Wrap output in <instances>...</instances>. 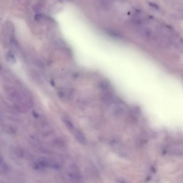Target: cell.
<instances>
[{
    "label": "cell",
    "mask_w": 183,
    "mask_h": 183,
    "mask_svg": "<svg viewBox=\"0 0 183 183\" xmlns=\"http://www.w3.org/2000/svg\"><path fill=\"white\" fill-rule=\"evenodd\" d=\"M104 100L106 107L111 115L120 117L126 114L127 112V106L121 99L109 93L105 95Z\"/></svg>",
    "instance_id": "cell-1"
},
{
    "label": "cell",
    "mask_w": 183,
    "mask_h": 183,
    "mask_svg": "<svg viewBox=\"0 0 183 183\" xmlns=\"http://www.w3.org/2000/svg\"><path fill=\"white\" fill-rule=\"evenodd\" d=\"M64 122L66 126L69 130L72 133L76 139V140L81 144H87V139L85 138L84 134L80 131L77 129L75 125H74L73 122L70 119L68 118L64 119Z\"/></svg>",
    "instance_id": "cell-2"
},
{
    "label": "cell",
    "mask_w": 183,
    "mask_h": 183,
    "mask_svg": "<svg viewBox=\"0 0 183 183\" xmlns=\"http://www.w3.org/2000/svg\"><path fill=\"white\" fill-rule=\"evenodd\" d=\"M107 34H109L110 36H112L113 38H117L118 39H123L124 37L121 36V34H119L118 32L116 31H113L111 30H109L107 31Z\"/></svg>",
    "instance_id": "cell-3"
},
{
    "label": "cell",
    "mask_w": 183,
    "mask_h": 183,
    "mask_svg": "<svg viewBox=\"0 0 183 183\" xmlns=\"http://www.w3.org/2000/svg\"><path fill=\"white\" fill-rule=\"evenodd\" d=\"M6 59L8 62L14 63L16 62V59L15 58V56L11 52H8V53L6 55Z\"/></svg>",
    "instance_id": "cell-4"
},
{
    "label": "cell",
    "mask_w": 183,
    "mask_h": 183,
    "mask_svg": "<svg viewBox=\"0 0 183 183\" xmlns=\"http://www.w3.org/2000/svg\"><path fill=\"white\" fill-rule=\"evenodd\" d=\"M116 183H129L126 179L124 178H119L117 179Z\"/></svg>",
    "instance_id": "cell-5"
},
{
    "label": "cell",
    "mask_w": 183,
    "mask_h": 183,
    "mask_svg": "<svg viewBox=\"0 0 183 183\" xmlns=\"http://www.w3.org/2000/svg\"><path fill=\"white\" fill-rule=\"evenodd\" d=\"M149 5L152 8L154 9H155V10H158L159 9V8H158V6L157 5H156V4L154 3H150L149 2Z\"/></svg>",
    "instance_id": "cell-6"
},
{
    "label": "cell",
    "mask_w": 183,
    "mask_h": 183,
    "mask_svg": "<svg viewBox=\"0 0 183 183\" xmlns=\"http://www.w3.org/2000/svg\"><path fill=\"white\" fill-rule=\"evenodd\" d=\"M0 166H5V164H4V162H3V160L1 157H0Z\"/></svg>",
    "instance_id": "cell-7"
}]
</instances>
